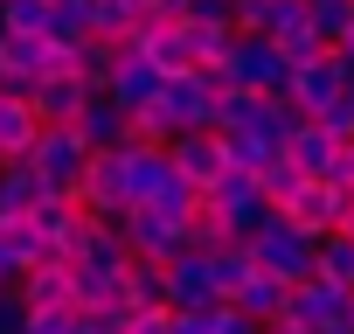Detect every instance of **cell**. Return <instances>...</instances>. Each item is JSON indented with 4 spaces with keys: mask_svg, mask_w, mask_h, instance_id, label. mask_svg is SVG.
I'll use <instances>...</instances> for the list:
<instances>
[{
    "mask_svg": "<svg viewBox=\"0 0 354 334\" xmlns=\"http://www.w3.org/2000/svg\"><path fill=\"white\" fill-rule=\"evenodd\" d=\"M243 251H250V265H257V272H271V279H285V285L313 279V237H306V230H292L278 209L264 216V230H257Z\"/></svg>",
    "mask_w": 354,
    "mask_h": 334,
    "instance_id": "obj_1",
    "label": "cell"
},
{
    "mask_svg": "<svg viewBox=\"0 0 354 334\" xmlns=\"http://www.w3.org/2000/svg\"><path fill=\"white\" fill-rule=\"evenodd\" d=\"M28 167L42 175L49 195H77V188H84V167H91V146H84L70 125H42L35 146H28Z\"/></svg>",
    "mask_w": 354,
    "mask_h": 334,
    "instance_id": "obj_2",
    "label": "cell"
},
{
    "mask_svg": "<svg viewBox=\"0 0 354 334\" xmlns=\"http://www.w3.org/2000/svg\"><path fill=\"white\" fill-rule=\"evenodd\" d=\"M202 202L223 216L230 244H250V237L264 230V216H271V202L257 195V175H236V167H230L223 182H209V188H202Z\"/></svg>",
    "mask_w": 354,
    "mask_h": 334,
    "instance_id": "obj_3",
    "label": "cell"
},
{
    "mask_svg": "<svg viewBox=\"0 0 354 334\" xmlns=\"http://www.w3.org/2000/svg\"><path fill=\"white\" fill-rule=\"evenodd\" d=\"M118 230H125V251L146 258V265H167V258L188 251V223L167 216V209H153V202H132V209L118 216Z\"/></svg>",
    "mask_w": 354,
    "mask_h": 334,
    "instance_id": "obj_4",
    "label": "cell"
},
{
    "mask_svg": "<svg viewBox=\"0 0 354 334\" xmlns=\"http://www.w3.org/2000/svg\"><path fill=\"white\" fill-rule=\"evenodd\" d=\"M160 285H167V306H174V313H209V306H223L216 272H209V251L167 258V265H160Z\"/></svg>",
    "mask_w": 354,
    "mask_h": 334,
    "instance_id": "obj_5",
    "label": "cell"
},
{
    "mask_svg": "<svg viewBox=\"0 0 354 334\" xmlns=\"http://www.w3.org/2000/svg\"><path fill=\"white\" fill-rule=\"evenodd\" d=\"M153 105H160V118H167L174 132H195V125H209V112H216V84H209V70L195 63V70H181V77H167Z\"/></svg>",
    "mask_w": 354,
    "mask_h": 334,
    "instance_id": "obj_6",
    "label": "cell"
},
{
    "mask_svg": "<svg viewBox=\"0 0 354 334\" xmlns=\"http://www.w3.org/2000/svg\"><path fill=\"white\" fill-rule=\"evenodd\" d=\"M167 160H174V175H181V182H195V188H209V182H223V175H230L223 132H209V125L174 132V139H167Z\"/></svg>",
    "mask_w": 354,
    "mask_h": 334,
    "instance_id": "obj_7",
    "label": "cell"
},
{
    "mask_svg": "<svg viewBox=\"0 0 354 334\" xmlns=\"http://www.w3.org/2000/svg\"><path fill=\"white\" fill-rule=\"evenodd\" d=\"M340 84H347V56H340V49L326 42V49H319L313 63H299V70H292L285 98H292V105H299V112L313 118V112H326V105H333V91H340Z\"/></svg>",
    "mask_w": 354,
    "mask_h": 334,
    "instance_id": "obj_8",
    "label": "cell"
},
{
    "mask_svg": "<svg viewBox=\"0 0 354 334\" xmlns=\"http://www.w3.org/2000/svg\"><path fill=\"white\" fill-rule=\"evenodd\" d=\"M21 223H35V230L56 244V258H77V244L91 237V223H97V216H91L77 195H42V202H35Z\"/></svg>",
    "mask_w": 354,
    "mask_h": 334,
    "instance_id": "obj_9",
    "label": "cell"
},
{
    "mask_svg": "<svg viewBox=\"0 0 354 334\" xmlns=\"http://www.w3.org/2000/svg\"><path fill=\"white\" fill-rule=\"evenodd\" d=\"M118 175H125V202H153V195L174 182V160H167V146L125 139V146H118Z\"/></svg>",
    "mask_w": 354,
    "mask_h": 334,
    "instance_id": "obj_10",
    "label": "cell"
},
{
    "mask_svg": "<svg viewBox=\"0 0 354 334\" xmlns=\"http://www.w3.org/2000/svg\"><path fill=\"white\" fill-rule=\"evenodd\" d=\"M278 216H285L292 230H306V237L319 244L326 230H340V188H333V182H299V195H292V202H285Z\"/></svg>",
    "mask_w": 354,
    "mask_h": 334,
    "instance_id": "obj_11",
    "label": "cell"
},
{
    "mask_svg": "<svg viewBox=\"0 0 354 334\" xmlns=\"http://www.w3.org/2000/svg\"><path fill=\"white\" fill-rule=\"evenodd\" d=\"M285 320H299V327H333V320H347V292L326 285V279H299L292 299H285Z\"/></svg>",
    "mask_w": 354,
    "mask_h": 334,
    "instance_id": "obj_12",
    "label": "cell"
},
{
    "mask_svg": "<svg viewBox=\"0 0 354 334\" xmlns=\"http://www.w3.org/2000/svg\"><path fill=\"white\" fill-rule=\"evenodd\" d=\"M42 258H56V244L35 223H0V285H21V272Z\"/></svg>",
    "mask_w": 354,
    "mask_h": 334,
    "instance_id": "obj_13",
    "label": "cell"
},
{
    "mask_svg": "<svg viewBox=\"0 0 354 334\" xmlns=\"http://www.w3.org/2000/svg\"><path fill=\"white\" fill-rule=\"evenodd\" d=\"M160 84H167V77H160L146 56H132V49H125V56H118V70H111V84H104V98H111L118 112H139V105H153V98H160Z\"/></svg>",
    "mask_w": 354,
    "mask_h": 334,
    "instance_id": "obj_14",
    "label": "cell"
},
{
    "mask_svg": "<svg viewBox=\"0 0 354 334\" xmlns=\"http://www.w3.org/2000/svg\"><path fill=\"white\" fill-rule=\"evenodd\" d=\"M84 105H91V84H84V77H49V84L28 91V112H35L42 125H77Z\"/></svg>",
    "mask_w": 354,
    "mask_h": 334,
    "instance_id": "obj_15",
    "label": "cell"
},
{
    "mask_svg": "<svg viewBox=\"0 0 354 334\" xmlns=\"http://www.w3.org/2000/svg\"><path fill=\"white\" fill-rule=\"evenodd\" d=\"M278 153H285V160L299 167L306 182H333V153H340V139H333V132H319V125L306 118V125H299V132H292V139H285Z\"/></svg>",
    "mask_w": 354,
    "mask_h": 334,
    "instance_id": "obj_16",
    "label": "cell"
},
{
    "mask_svg": "<svg viewBox=\"0 0 354 334\" xmlns=\"http://www.w3.org/2000/svg\"><path fill=\"white\" fill-rule=\"evenodd\" d=\"M70 132H77L91 153H111V146H125V112H118L104 91H91V105L77 112V125H70Z\"/></svg>",
    "mask_w": 354,
    "mask_h": 334,
    "instance_id": "obj_17",
    "label": "cell"
},
{
    "mask_svg": "<svg viewBox=\"0 0 354 334\" xmlns=\"http://www.w3.org/2000/svg\"><path fill=\"white\" fill-rule=\"evenodd\" d=\"M70 265H84V272H97V279H118V272L132 265L125 230H118V223H91V237L77 244V258H70Z\"/></svg>",
    "mask_w": 354,
    "mask_h": 334,
    "instance_id": "obj_18",
    "label": "cell"
},
{
    "mask_svg": "<svg viewBox=\"0 0 354 334\" xmlns=\"http://www.w3.org/2000/svg\"><path fill=\"white\" fill-rule=\"evenodd\" d=\"M42 195L49 188H42V175H35L28 160H0V223H21Z\"/></svg>",
    "mask_w": 354,
    "mask_h": 334,
    "instance_id": "obj_19",
    "label": "cell"
},
{
    "mask_svg": "<svg viewBox=\"0 0 354 334\" xmlns=\"http://www.w3.org/2000/svg\"><path fill=\"white\" fill-rule=\"evenodd\" d=\"M15 292H21L28 313H35V306H70V258H42V265H28Z\"/></svg>",
    "mask_w": 354,
    "mask_h": 334,
    "instance_id": "obj_20",
    "label": "cell"
},
{
    "mask_svg": "<svg viewBox=\"0 0 354 334\" xmlns=\"http://www.w3.org/2000/svg\"><path fill=\"white\" fill-rule=\"evenodd\" d=\"M111 306H125V320H132V313H160V306H167V285H160V265L132 258V265L118 272V299H111Z\"/></svg>",
    "mask_w": 354,
    "mask_h": 334,
    "instance_id": "obj_21",
    "label": "cell"
},
{
    "mask_svg": "<svg viewBox=\"0 0 354 334\" xmlns=\"http://www.w3.org/2000/svg\"><path fill=\"white\" fill-rule=\"evenodd\" d=\"M35 132H42V118L28 112V98L21 91H0V160H28Z\"/></svg>",
    "mask_w": 354,
    "mask_h": 334,
    "instance_id": "obj_22",
    "label": "cell"
},
{
    "mask_svg": "<svg viewBox=\"0 0 354 334\" xmlns=\"http://www.w3.org/2000/svg\"><path fill=\"white\" fill-rule=\"evenodd\" d=\"M132 42H111V35H84L77 49H70V77H84L91 91H104L111 84V70H118V56H125Z\"/></svg>",
    "mask_w": 354,
    "mask_h": 334,
    "instance_id": "obj_23",
    "label": "cell"
},
{
    "mask_svg": "<svg viewBox=\"0 0 354 334\" xmlns=\"http://www.w3.org/2000/svg\"><path fill=\"white\" fill-rule=\"evenodd\" d=\"M313 279L354 292V230H326V237L313 244Z\"/></svg>",
    "mask_w": 354,
    "mask_h": 334,
    "instance_id": "obj_24",
    "label": "cell"
},
{
    "mask_svg": "<svg viewBox=\"0 0 354 334\" xmlns=\"http://www.w3.org/2000/svg\"><path fill=\"white\" fill-rule=\"evenodd\" d=\"M285 299H292V285L271 279V272H250V279L236 285V306H243L250 320H285Z\"/></svg>",
    "mask_w": 354,
    "mask_h": 334,
    "instance_id": "obj_25",
    "label": "cell"
},
{
    "mask_svg": "<svg viewBox=\"0 0 354 334\" xmlns=\"http://www.w3.org/2000/svg\"><path fill=\"white\" fill-rule=\"evenodd\" d=\"M299 182H306V175H299V167H292V160H285V153H271V160H264V167H257V195H264V202H271V209H285V202H292V195H299Z\"/></svg>",
    "mask_w": 354,
    "mask_h": 334,
    "instance_id": "obj_26",
    "label": "cell"
},
{
    "mask_svg": "<svg viewBox=\"0 0 354 334\" xmlns=\"http://www.w3.org/2000/svg\"><path fill=\"white\" fill-rule=\"evenodd\" d=\"M209 272H216V292H223V299H236V285H243L257 265H250V251H243V244H223V251H209Z\"/></svg>",
    "mask_w": 354,
    "mask_h": 334,
    "instance_id": "obj_27",
    "label": "cell"
},
{
    "mask_svg": "<svg viewBox=\"0 0 354 334\" xmlns=\"http://www.w3.org/2000/svg\"><path fill=\"white\" fill-rule=\"evenodd\" d=\"M223 153H230V167H236V175H257V167L278 153L264 132H223Z\"/></svg>",
    "mask_w": 354,
    "mask_h": 334,
    "instance_id": "obj_28",
    "label": "cell"
},
{
    "mask_svg": "<svg viewBox=\"0 0 354 334\" xmlns=\"http://www.w3.org/2000/svg\"><path fill=\"white\" fill-rule=\"evenodd\" d=\"M306 8H313V35H319V42H347L354 0H306Z\"/></svg>",
    "mask_w": 354,
    "mask_h": 334,
    "instance_id": "obj_29",
    "label": "cell"
},
{
    "mask_svg": "<svg viewBox=\"0 0 354 334\" xmlns=\"http://www.w3.org/2000/svg\"><path fill=\"white\" fill-rule=\"evenodd\" d=\"M146 8H132V0H91V35H111V42H125V28L139 21Z\"/></svg>",
    "mask_w": 354,
    "mask_h": 334,
    "instance_id": "obj_30",
    "label": "cell"
},
{
    "mask_svg": "<svg viewBox=\"0 0 354 334\" xmlns=\"http://www.w3.org/2000/svg\"><path fill=\"white\" fill-rule=\"evenodd\" d=\"M0 28L8 35H49V0H8V8H0Z\"/></svg>",
    "mask_w": 354,
    "mask_h": 334,
    "instance_id": "obj_31",
    "label": "cell"
},
{
    "mask_svg": "<svg viewBox=\"0 0 354 334\" xmlns=\"http://www.w3.org/2000/svg\"><path fill=\"white\" fill-rule=\"evenodd\" d=\"M313 125H319V132H333V139H354V77L333 91V105H326V112H313Z\"/></svg>",
    "mask_w": 354,
    "mask_h": 334,
    "instance_id": "obj_32",
    "label": "cell"
},
{
    "mask_svg": "<svg viewBox=\"0 0 354 334\" xmlns=\"http://www.w3.org/2000/svg\"><path fill=\"white\" fill-rule=\"evenodd\" d=\"M209 334H264V320H250L236 299H223V306H209Z\"/></svg>",
    "mask_w": 354,
    "mask_h": 334,
    "instance_id": "obj_33",
    "label": "cell"
},
{
    "mask_svg": "<svg viewBox=\"0 0 354 334\" xmlns=\"http://www.w3.org/2000/svg\"><path fill=\"white\" fill-rule=\"evenodd\" d=\"M70 320H77V306H35L21 327H28V334H70Z\"/></svg>",
    "mask_w": 354,
    "mask_h": 334,
    "instance_id": "obj_34",
    "label": "cell"
},
{
    "mask_svg": "<svg viewBox=\"0 0 354 334\" xmlns=\"http://www.w3.org/2000/svg\"><path fill=\"white\" fill-rule=\"evenodd\" d=\"M125 334H174V306H160V313H132Z\"/></svg>",
    "mask_w": 354,
    "mask_h": 334,
    "instance_id": "obj_35",
    "label": "cell"
},
{
    "mask_svg": "<svg viewBox=\"0 0 354 334\" xmlns=\"http://www.w3.org/2000/svg\"><path fill=\"white\" fill-rule=\"evenodd\" d=\"M21 320H28V306H21V292H15V285H0V334H15Z\"/></svg>",
    "mask_w": 354,
    "mask_h": 334,
    "instance_id": "obj_36",
    "label": "cell"
},
{
    "mask_svg": "<svg viewBox=\"0 0 354 334\" xmlns=\"http://www.w3.org/2000/svg\"><path fill=\"white\" fill-rule=\"evenodd\" d=\"M340 230H354V188H340Z\"/></svg>",
    "mask_w": 354,
    "mask_h": 334,
    "instance_id": "obj_37",
    "label": "cell"
},
{
    "mask_svg": "<svg viewBox=\"0 0 354 334\" xmlns=\"http://www.w3.org/2000/svg\"><path fill=\"white\" fill-rule=\"evenodd\" d=\"M264 334H306L299 320H264Z\"/></svg>",
    "mask_w": 354,
    "mask_h": 334,
    "instance_id": "obj_38",
    "label": "cell"
},
{
    "mask_svg": "<svg viewBox=\"0 0 354 334\" xmlns=\"http://www.w3.org/2000/svg\"><path fill=\"white\" fill-rule=\"evenodd\" d=\"M306 334H354V327H347V320H333V327H306Z\"/></svg>",
    "mask_w": 354,
    "mask_h": 334,
    "instance_id": "obj_39",
    "label": "cell"
},
{
    "mask_svg": "<svg viewBox=\"0 0 354 334\" xmlns=\"http://www.w3.org/2000/svg\"><path fill=\"white\" fill-rule=\"evenodd\" d=\"M49 8H91V0H49Z\"/></svg>",
    "mask_w": 354,
    "mask_h": 334,
    "instance_id": "obj_40",
    "label": "cell"
},
{
    "mask_svg": "<svg viewBox=\"0 0 354 334\" xmlns=\"http://www.w3.org/2000/svg\"><path fill=\"white\" fill-rule=\"evenodd\" d=\"M347 327H354V292H347Z\"/></svg>",
    "mask_w": 354,
    "mask_h": 334,
    "instance_id": "obj_41",
    "label": "cell"
},
{
    "mask_svg": "<svg viewBox=\"0 0 354 334\" xmlns=\"http://www.w3.org/2000/svg\"><path fill=\"white\" fill-rule=\"evenodd\" d=\"M132 8H153V0H132Z\"/></svg>",
    "mask_w": 354,
    "mask_h": 334,
    "instance_id": "obj_42",
    "label": "cell"
},
{
    "mask_svg": "<svg viewBox=\"0 0 354 334\" xmlns=\"http://www.w3.org/2000/svg\"><path fill=\"white\" fill-rule=\"evenodd\" d=\"M0 91H8V77H0Z\"/></svg>",
    "mask_w": 354,
    "mask_h": 334,
    "instance_id": "obj_43",
    "label": "cell"
},
{
    "mask_svg": "<svg viewBox=\"0 0 354 334\" xmlns=\"http://www.w3.org/2000/svg\"><path fill=\"white\" fill-rule=\"evenodd\" d=\"M223 8H236V0H223Z\"/></svg>",
    "mask_w": 354,
    "mask_h": 334,
    "instance_id": "obj_44",
    "label": "cell"
},
{
    "mask_svg": "<svg viewBox=\"0 0 354 334\" xmlns=\"http://www.w3.org/2000/svg\"><path fill=\"white\" fill-rule=\"evenodd\" d=\"M15 334H28V327H15Z\"/></svg>",
    "mask_w": 354,
    "mask_h": 334,
    "instance_id": "obj_45",
    "label": "cell"
},
{
    "mask_svg": "<svg viewBox=\"0 0 354 334\" xmlns=\"http://www.w3.org/2000/svg\"><path fill=\"white\" fill-rule=\"evenodd\" d=\"M0 8H8V0H0Z\"/></svg>",
    "mask_w": 354,
    "mask_h": 334,
    "instance_id": "obj_46",
    "label": "cell"
},
{
    "mask_svg": "<svg viewBox=\"0 0 354 334\" xmlns=\"http://www.w3.org/2000/svg\"><path fill=\"white\" fill-rule=\"evenodd\" d=\"M347 77H354V70H347Z\"/></svg>",
    "mask_w": 354,
    "mask_h": 334,
    "instance_id": "obj_47",
    "label": "cell"
}]
</instances>
